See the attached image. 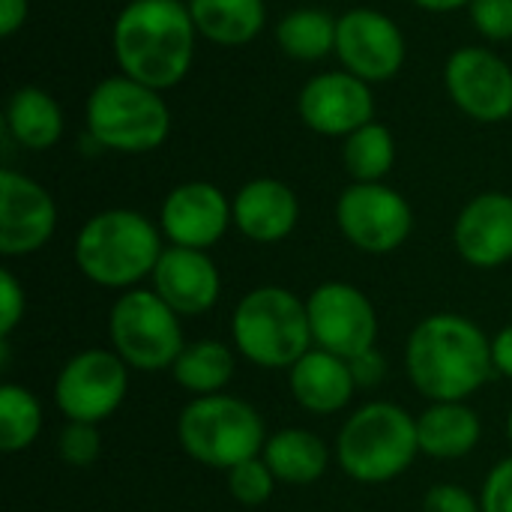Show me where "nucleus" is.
Wrapping results in <instances>:
<instances>
[{"label": "nucleus", "instance_id": "21", "mask_svg": "<svg viewBox=\"0 0 512 512\" xmlns=\"http://www.w3.org/2000/svg\"><path fill=\"white\" fill-rule=\"evenodd\" d=\"M480 438L483 423L468 402H429V408L417 414L420 453L429 459H465L477 450Z\"/></svg>", "mask_w": 512, "mask_h": 512}, {"label": "nucleus", "instance_id": "6", "mask_svg": "<svg viewBox=\"0 0 512 512\" xmlns=\"http://www.w3.org/2000/svg\"><path fill=\"white\" fill-rule=\"evenodd\" d=\"M267 438L258 408L231 393L195 396L177 417V444L192 462L213 471H231L261 456Z\"/></svg>", "mask_w": 512, "mask_h": 512}, {"label": "nucleus", "instance_id": "5", "mask_svg": "<svg viewBox=\"0 0 512 512\" xmlns=\"http://www.w3.org/2000/svg\"><path fill=\"white\" fill-rule=\"evenodd\" d=\"M231 345L258 369H291L315 345L306 300L282 285L252 288L234 306Z\"/></svg>", "mask_w": 512, "mask_h": 512}, {"label": "nucleus", "instance_id": "18", "mask_svg": "<svg viewBox=\"0 0 512 512\" xmlns=\"http://www.w3.org/2000/svg\"><path fill=\"white\" fill-rule=\"evenodd\" d=\"M453 243L462 261L480 270L512 261V195L483 192L471 198L456 216Z\"/></svg>", "mask_w": 512, "mask_h": 512}, {"label": "nucleus", "instance_id": "12", "mask_svg": "<svg viewBox=\"0 0 512 512\" xmlns=\"http://www.w3.org/2000/svg\"><path fill=\"white\" fill-rule=\"evenodd\" d=\"M444 87L459 111L477 123L512 117V66L489 48H459L447 57Z\"/></svg>", "mask_w": 512, "mask_h": 512}, {"label": "nucleus", "instance_id": "31", "mask_svg": "<svg viewBox=\"0 0 512 512\" xmlns=\"http://www.w3.org/2000/svg\"><path fill=\"white\" fill-rule=\"evenodd\" d=\"M468 12L474 30L489 42L512 39V0H474Z\"/></svg>", "mask_w": 512, "mask_h": 512}, {"label": "nucleus", "instance_id": "35", "mask_svg": "<svg viewBox=\"0 0 512 512\" xmlns=\"http://www.w3.org/2000/svg\"><path fill=\"white\" fill-rule=\"evenodd\" d=\"M351 363V372H354V381H357V390H375L384 378H387V360L381 357L378 348H369L357 357L348 360Z\"/></svg>", "mask_w": 512, "mask_h": 512}, {"label": "nucleus", "instance_id": "29", "mask_svg": "<svg viewBox=\"0 0 512 512\" xmlns=\"http://www.w3.org/2000/svg\"><path fill=\"white\" fill-rule=\"evenodd\" d=\"M225 483H228V495L243 507L267 504L279 486V480L273 477V471L267 468V462L261 456L246 459V462L234 465L231 471H225Z\"/></svg>", "mask_w": 512, "mask_h": 512}, {"label": "nucleus", "instance_id": "25", "mask_svg": "<svg viewBox=\"0 0 512 512\" xmlns=\"http://www.w3.org/2000/svg\"><path fill=\"white\" fill-rule=\"evenodd\" d=\"M9 135L27 150H48L63 135V111L42 87H18L6 102Z\"/></svg>", "mask_w": 512, "mask_h": 512}, {"label": "nucleus", "instance_id": "30", "mask_svg": "<svg viewBox=\"0 0 512 512\" xmlns=\"http://www.w3.org/2000/svg\"><path fill=\"white\" fill-rule=\"evenodd\" d=\"M57 453L69 468H90L102 453V435L96 423H66L57 438Z\"/></svg>", "mask_w": 512, "mask_h": 512}, {"label": "nucleus", "instance_id": "24", "mask_svg": "<svg viewBox=\"0 0 512 512\" xmlns=\"http://www.w3.org/2000/svg\"><path fill=\"white\" fill-rule=\"evenodd\" d=\"M234 372H237V351L219 339L186 342V348L171 366V378L177 381V387L192 393V399L225 393Z\"/></svg>", "mask_w": 512, "mask_h": 512}, {"label": "nucleus", "instance_id": "32", "mask_svg": "<svg viewBox=\"0 0 512 512\" xmlns=\"http://www.w3.org/2000/svg\"><path fill=\"white\" fill-rule=\"evenodd\" d=\"M27 312V294L24 285L15 279V273L9 267L0 270V339H9L18 324L24 321Z\"/></svg>", "mask_w": 512, "mask_h": 512}, {"label": "nucleus", "instance_id": "27", "mask_svg": "<svg viewBox=\"0 0 512 512\" xmlns=\"http://www.w3.org/2000/svg\"><path fill=\"white\" fill-rule=\"evenodd\" d=\"M342 159L354 183H384L396 162V141L384 123H366L342 144Z\"/></svg>", "mask_w": 512, "mask_h": 512}, {"label": "nucleus", "instance_id": "37", "mask_svg": "<svg viewBox=\"0 0 512 512\" xmlns=\"http://www.w3.org/2000/svg\"><path fill=\"white\" fill-rule=\"evenodd\" d=\"M27 21V0H0V36H12Z\"/></svg>", "mask_w": 512, "mask_h": 512}, {"label": "nucleus", "instance_id": "17", "mask_svg": "<svg viewBox=\"0 0 512 512\" xmlns=\"http://www.w3.org/2000/svg\"><path fill=\"white\" fill-rule=\"evenodd\" d=\"M150 288L180 318H195L216 306L222 294V276L216 261L204 249L165 246L150 276Z\"/></svg>", "mask_w": 512, "mask_h": 512}, {"label": "nucleus", "instance_id": "14", "mask_svg": "<svg viewBox=\"0 0 512 512\" xmlns=\"http://www.w3.org/2000/svg\"><path fill=\"white\" fill-rule=\"evenodd\" d=\"M300 120L327 138H348L375 117V96L369 81L351 75L348 69L312 75L297 99Z\"/></svg>", "mask_w": 512, "mask_h": 512}, {"label": "nucleus", "instance_id": "28", "mask_svg": "<svg viewBox=\"0 0 512 512\" xmlns=\"http://www.w3.org/2000/svg\"><path fill=\"white\" fill-rule=\"evenodd\" d=\"M42 402L24 384H0V450L24 453L42 432Z\"/></svg>", "mask_w": 512, "mask_h": 512}, {"label": "nucleus", "instance_id": "16", "mask_svg": "<svg viewBox=\"0 0 512 512\" xmlns=\"http://www.w3.org/2000/svg\"><path fill=\"white\" fill-rule=\"evenodd\" d=\"M234 225L231 201L207 180H189L174 186L159 210V228L168 246L210 249Z\"/></svg>", "mask_w": 512, "mask_h": 512}, {"label": "nucleus", "instance_id": "1", "mask_svg": "<svg viewBox=\"0 0 512 512\" xmlns=\"http://www.w3.org/2000/svg\"><path fill=\"white\" fill-rule=\"evenodd\" d=\"M405 369L423 399L468 402L495 375L492 339L465 315H426L408 336Z\"/></svg>", "mask_w": 512, "mask_h": 512}, {"label": "nucleus", "instance_id": "33", "mask_svg": "<svg viewBox=\"0 0 512 512\" xmlns=\"http://www.w3.org/2000/svg\"><path fill=\"white\" fill-rule=\"evenodd\" d=\"M423 512H483V504L459 483H435L423 495Z\"/></svg>", "mask_w": 512, "mask_h": 512}, {"label": "nucleus", "instance_id": "7", "mask_svg": "<svg viewBox=\"0 0 512 512\" xmlns=\"http://www.w3.org/2000/svg\"><path fill=\"white\" fill-rule=\"evenodd\" d=\"M90 138L117 153H150L168 141L171 111L162 90H153L129 75L99 81L84 105Z\"/></svg>", "mask_w": 512, "mask_h": 512}, {"label": "nucleus", "instance_id": "38", "mask_svg": "<svg viewBox=\"0 0 512 512\" xmlns=\"http://www.w3.org/2000/svg\"><path fill=\"white\" fill-rule=\"evenodd\" d=\"M411 3H417L420 9H429V12H453V9L471 6L474 0H411Z\"/></svg>", "mask_w": 512, "mask_h": 512}, {"label": "nucleus", "instance_id": "9", "mask_svg": "<svg viewBox=\"0 0 512 512\" xmlns=\"http://www.w3.org/2000/svg\"><path fill=\"white\" fill-rule=\"evenodd\" d=\"M129 393V366L111 348L72 354L54 378V405L66 423H105Z\"/></svg>", "mask_w": 512, "mask_h": 512}, {"label": "nucleus", "instance_id": "19", "mask_svg": "<svg viewBox=\"0 0 512 512\" xmlns=\"http://www.w3.org/2000/svg\"><path fill=\"white\" fill-rule=\"evenodd\" d=\"M234 228L252 243L285 240L300 219V201L294 189L276 177H255L231 198Z\"/></svg>", "mask_w": 512, "mask_h": 512}, {"label": "nucleus", "instance_id": "2", "mask_svg": "<svg viewBox=\"0 0 512 512\" xmlns=\"http://www.w3.org/2000/svg\"><path fill=\"white\" fill-rule=\"evenodd\" d=\"M198 27L183 0H132L120 9L111 45L123 75L168 90L186 78L195 60Z\"/></svg>", "mask_w": 512, "mask_h": 512}, {"label": "nucleus", "instance_id": "36", "mask_svg": "<svg viewBox=\"0 0 512 512\" xmlns=\"http://www.w3.org/2000/svg\"><path fill=\"white\" fill-rule=\"evenodd\" d=\"M492 369L495 375H504L512 381V324L501 327L492 336Z\"/></svg>", "mask_w": 512, "mask_h": 512}, {"label": "nucleus", "instance_id": "11", "mask_svg": "<svg viewBox=\"0 0 512 512\" xmlns=\"http://www.w3.org/2000/svg\"><path fill=\"white\" fill-rule=\"evenodd\" d=\"M315 348L345 360L378 348V312L372 300L351 282H321L306 297Z\"/></svg>", "mask_w": 512, "mask_h": 512}, {"label": "nucleus", "instance_id": "39", "mask_svg": "<svg viewBox=\"0 0 512 512\" xmlns=\"http://www.w3.org/2000/svg\"><path fill=\"white\" fill-rule=\"evenodd\" d=\"M507 438H510V444H512V411H510V417H507Z\"/></svg>", "mask_w": 512, "mask_h": 512}, {"label": "nucleus", "instance_id": "34", "mask_svg": "<svg viewBox=\"0 0 512 512\" xmlns=\"http://www.w3.org/2000/svg\"><path fill=\"white\" fill-rule=\"evenodd\" d=\"M483 512H512V456L501 459L480 489Z\"/></svg>", "mask_w": 512, "mask_h": 512}, {"label": "nucleus", "instance_id": "4", "mask_svg": "<svg viewBox=\"0 0 512 512\" xmlns=\"http://www.w3.org/2000/svg\"><path fill=\"white\" fill-rule=\"evenodd\" d=\"M420 456L417 417L396 402H366L342 423L336 438L339 468L363 486L399 480Z\"/></svg>", "mask_w": 512, "mask_h": 512}, {"label": "nucleus", "instance_id": "3", "mask_svg": "<svg viewBox=\"0 0 512 512\" xmlns=\"http://www.w3.org/2000/svg\"><path fill=\"white\" fill-rule=\"evenodd\" d=\"M162 228L138 210H102L90 216L75 237V264L99 288L132 291L153 276L165 252Z\"/></svg>", "mask_w": 512, "mask_h": 512}, {"label": "nucleus", "instance_id": "10", "mask_svg": "<svg viewBox=\"0 0 512 512\" xmlns=\"http://www.w3.org/2000/svg\"><path fill=\"white\" fill-rule=\"evenodd\" d=\"M336 225L354 249L390 255L411 237L414 210L408 198L387 183H351L336 201Z\"/></svg>", "mask_w": 512, "mask_h": 512}, {"label": "nucleus", "instance_id": "26", "mask_svg": "<svg viewBox=\"0 0 512 512\" xmlns=\"http://www.w3.org/2000/svg\"><path fill=\"white\" fill-rule=\"evenodd\" d=\"M336 24L339 18L324 9H294L276 24V42L294 60H321L336 54Z\"/></svg>", "mask_w": 512, "mask_h": 512}, {"label": "nucleus", "instance_id": "20", "mask_svg": "<svg viewBox=\"0 0 512 512\" xmlns=\"http://www.w3.org/2000/svg\"><path fill=\"white\" fill-rule=\"evenodd\" d=\"M288 384L294 402L315 417H333L345 411L357 393L351 363L315 345L288 369Z\"/></svg>", "mask_w": 512, "mask_h": 512}, {"label": "nucleus", "instance_id": "22", "mask_svg": "<svg viewBox=\"0 0 512 512\" xmlns=\"http://www.w3.org/2000/svg\"><path fill=\"white\" fill-rule=\"evenodd\" d=\"M261 459L273 471V477L285 486H312L330 468V447L321 435L291 426L279 429L267 438Z\"/></svg>", "mask_w": 512, "mask_h": 512}, {"label": "nucleus", "instance_id": "13", "mask_svg": "<svg viewBox=\"0 0 512 512\" xmlns=\"http://www.w3.org/2000/svg\"><path fill=\"white\" fill-rule=\"evenodd\" d=\"M408 45L402 27L369 6L348 9L336 24V57L342 69L363 81H390L405 63Z\"/></svg>", "mask_w": 512, "mask_h": 512}, {"label": "nucleus", "instance_id": "15", "mask_svg": "<svg viewBox=\"0 0 512 512\" xmlns=\"http://www.w3.org/2000/svg\"><path fill=\"white\" fill-rule=\"evenodd\" d=\"M57 231V204L33 177L0 171V255L24 258L39 252Z\"/></svg>", "mask_w": 512, "mask_h": 512}, {"label": "nucleus", "instance_id": "23", "mask_svg": "<svg viewBox=\"0 0 512 512\" xmlns=\"http://www.w3.org/2000/svg\"><path fill=\"white\" fill-rule=\"evenodd\" d=\"M189 12L198 33L222 48L249 45L267 21L264 0H189Z\"/></svg>", "mask_w": 512, "mask_h": 512}, {"label": "nucleus", "instance_id": "8", "mask_svg": "<svg viewBox=\"0 0 512 512\" xmlns=\"http://www.w3.org/2000/svg\"><path fill=\"white\" fill-rule=\"evenodd\" d=\"M108 345L129 369L171 372L186 348L183 318L153 288L123 291L108 312Z\"/></svg>", "mask_w": 512, "mask_h": 512}]
</instances>
